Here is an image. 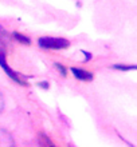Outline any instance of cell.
I'll use <instances>...</instances> for the list:
<instances>
[{
  "instance_id": "277c9868",
  "label": "cell",
  "mask_w": 137,
  "mask_h": 147,
  "mask_svg": "<svg viewBox=\"0 0 137 147\" xmlns=\"http://www.w3.org/2000/svg\"><path fill=\"white\" fill-rule=\"evenodd\" d=\"M39 147H57V146L51 142V139L47 135L40 134V136H39Z\"/></svg>"
},
{
  "instance_id": "7a4b0ae2",
  "label": "cell",
  "mask_w": 137,
  "mask_h": 147,
  "mask_svg": "<svg viewBox=\"0 0 137 147\" xmlns=\"http://www.w3.org/2000/svg\"><path fill=\"white\" fill-rule=\"evenodd\" d=\"M0 67L3 68L4 71H5V74H7L8 76L11 78L14 82H16V83H19V84H22V86H26L27 83L22 79V76H20L18 72H15V71L12 70L11 67L7 64V62H5V55H4V52L3 51H0Z\"/></svg>"
},
{
  "instance_id": "8992f818",
  "label": "cell",
  "mask_w": 137,
  "mask_h": 147,
  "mask_svg": "<svg viewBox=\"0 0 137 147\" xmlns=\"http://www.w3.org/2000/svg\"><path fill=\"white\" fill-rule=\"evenodd\" d=\"M114 70H120V71H130V70H136V66H125V64H114L112 66Z\"/></svg>"
},
{
  "instance_id": "3957f363",
  "label": "cell",
  "mask_w": 137,
  "mask_h": 147,
  "mask_svg": "<svg viewBox=\"0 0 137 147\" xmlns=\"http://www.w3.org/2000/svg\"><path fill=\"white\" fill-rule=\"evenodd\" d=\"M71 72L77 79L79 80H85V82H90L93 80V74L89 72V71H85L82 68H77V67H73L71 68Z\"/></svg>"
},
{
  "instance_id": "6da1fadb",
  "label": "cell",
  "mask_w": 137,
  "mask_h": 147,
  "mask_svg": "<svg viewBox=\"0 0 137 147\" xmlns=\"http://www.w3.org/2000/svg\"><path fill=\"white\" fill-rule=\"evenodd\" d=\"M38 44L46 50H63L70 46V42L65 38H39Z\"/></svg>"
},
{
  "instance_id": "ba28073f",
  "label": "cell",
  "mask_w": 137,
  "mask_h": 147,
  "mask_svg": "<svg viewBox=\"0 0 137 147\" xmlns=\"http://www.w3.org/2000/svg\"><path fill=\"white\" fill-rule=\"evenodd\" d=\"M39 86H42L43 88H48V83H47V82H43V83H40Z\"/></svg>"
},
{
  "instance_id": "9c48e42d",
  "label": "cell",
  "mask_w": 137,
  "mask_h": 147,
  "mask_svg": "<svg viewBox=\"0 0 137 147\" xmlns=\"http://www.w3.org/2000/svg\"><path fill=\"white\" fill-rule=\"evenodd\" d=\"M70 147H73V146H70Z\"/></svg>"
},
{
  "instance_id": "5b68a950",
  "label": "cell",
  "mask_w": 137,
  "mask_h": 147,
  "mask_svg": "<svg viewBox=\"0 0 137 147\" xmlns=\"http://www.w3.org/2000/svg\"><path fill=\"white\" fill-rule=\"evenodd\" d=\"M14 38H15L18 42L26 44V46H30V44H31V39L27 38V36L23 35V34H20V32H14Z\"/></svg>"
},
{
  "instance_id": "52a82bcc",
  "label": "cell",
  "mask_w": 137,
  "mask_h": 147,
  "mask_svg": "<svg viewBox=\"0 0 137 147\" xmlns=\"http://www.w3.org/2000/svg\"><path fill=\"white\" fill-rule=\"evenodd\" d=\"M55 67L58 68V70H59V72L62 74L63 76H66V68H65V67H63L62 64H59V63H55Z\"/></svg>"
}]
</instances>
